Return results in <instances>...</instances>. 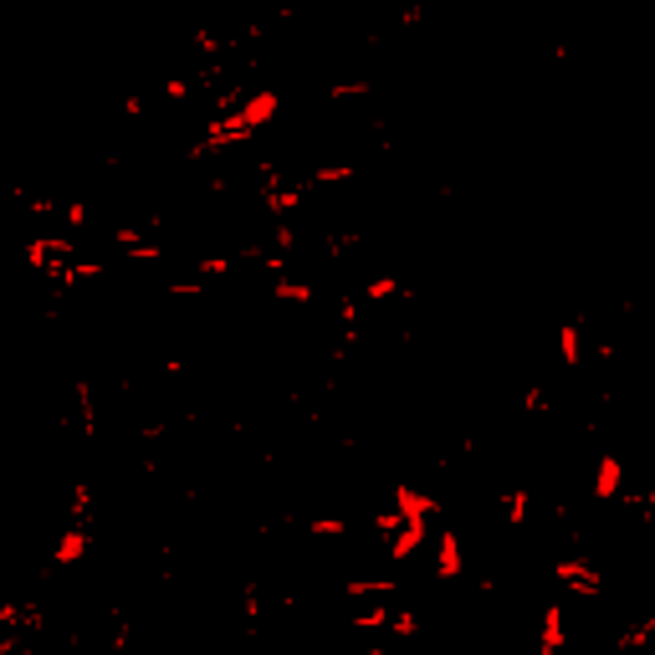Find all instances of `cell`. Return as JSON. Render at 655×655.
<instances>
[{
	"label": "cell",
	"mask_w": 655,
	"mask_h": 655,
	"mask_svg": "<svg viewBox=\"0 0 655 655\" xmlns=\"http://www.w3.org/2000/svg\"><path fill=\"white\" fill-rule=\"evenodd\" d=\"M553 359H558L563 374H579V369H584V328H579V323H563V328H558Z\"/></svg>",
	"instance_id": "1"
}]
</instances>
